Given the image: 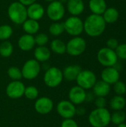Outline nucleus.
<instances>
[{"label": "nucleus", "instance_id": "nucleus-4", "mask_svg": "<svg viewBox=\"0 0 126 127\" xmlns=\"http://www.w3.org/2000/svg\"><path fill=\"white\" fill-rule=\"evenodd\" d=\"M86 47V42L82 37L74 36L66 44V53L72 57H78L85 51Z\"/></svg>", "mask_w": 126, "mask_h": 127}, {"label": "nucleus", "instance_id": "nucleus-34", "mask_svg": "<svg viewBox=\"0 0 126 127\" xmlns=\"http://www.w3.org/2000/svg\"><path fill=\"white\" fill-rule=\"evenodd\" d=\"M114 91L117 95H123L126 93V85L123 81L118 80L114 84Z\"/></svg>", "mask_w": 126, "mask_h": 127}, {"label": "nucleus", "instance_id": "nucleus-20", "mask_svg": "<svg viewBox=\"0 0 126 127\" xmlns=\"http://www.w3.org/2000/svg\"><path fill=\"white\" fill-rule=\"evenodd\" d=\"M92 89L94 95H96L97 97H105L108 95L111 92V85L101 80L97 81Z\"/></svg>", "mask_w": 126, "mask_h": 127}, {"label": "nucleus", "instance_id": "nucleus-13", "mask_svg": "<svg viewBox=\"0 0 126 127\" xmlns=\"http://www.w3.org/2000/svg\"><path fill=\"white\" fill-rule=\"evenodd\" d=\"M53 108L52 100L48 97H42L38 98L34 104V109L36 112L41 115H47L50 113Z\"/></svg>", "mask_w": 126, "mask_h": 127}, {"label": "nucleus", "instance_id": "nucleus-11", "mask_svg": "<svg viewBox=\"0 0 126 127\" xmlns=\"http://www.w3.org/2000/svg\"><path fill=\"white\" fill-rule=\"evenodd\" d=\"M75 105L70 100H62L58 103L56 106V111L58 114L64 119L73 118L76 114Z\"/></svg>", "mask_w": 126, "mask_h": 127}, {"label": "nucleus", "instance_id": "nucleus-3", "mask_svg": "<svg viewBox=\"0 0 126 127\" xmlns=\"http://www.w3.org/2000/svg\"><path fill=\"white\" fill-rule=\"evenodd\" d=\"M7 15L12 22L22 25L27 19V7L18 1L12 2L7 8Z\"/></svg>", "mask_w": 126, "mask_h": 127}, {"label": "nucleus", "instance_id": "nucleus-37", "mask_svg": "<svg viewBox=\"0 0 126 127\" xmlns=\"http://www.w3.org/2000/svg\"><path fill=\"white\" fill-rule=\"evenodd\" d=\"M61 127H79L77 123L73 120V118L70 119H64V121L62 122Z\"/></svg>", "mask_w": 126, "mask_h": 127}, {"label": "nucleus", "instance_id": "nucleus-40", "mask_svg": "<svg viewBox=\"0 0 126 127\" xmlns=\"http://www.w3.org/2000/svg\"><path fill=\"white\" fill-rule=\"evenodd\" d=\"M85 113V109L83 107H78L76 109V114L79 115H82Z\"/></svg>", "mask_w": 126, "mask_h": 127}, {"label": "nucleus", "instance_id": "nucleus-2", "mask_svg": "<svg viewBox=\"0 0 126 127\" xmlns=\"http://www.w3.org/2000/svg\"><path fill=\"white\" fill-rule=\"evenodd\" d=\"M88 122L93 127H106L111 123V113L106 108H97L90 113Z\"/></svg>", "mask_w": 126, "mask_h": 127}, {"label": "nucleus", "instance_id": "nucleus-29", "mask_svg": "<svg viewBox=\"0 0 126 127\" xmlns=\"http://www.w3.org/2000/svg\"><path fill=\"white\" fill-rule=\"evenodd\" d=\"M126 118V113L123 110L115 111L112 115H111V122L114 125H119L124 123Z\"/></svg>", "mask_w": 126, "mask_h": 127}, {"label": "nucleus", "instance_id": "nucleus-10", "mask_svg": "<svg viewBox=\"0 0 126 127\" xmlns=\"http://www.w3.org/2000/svg\"><path fill=\"white\" fill-rule=\"evenodd\" d=\"M77 86L86 89H91L97 82L96 74L91 70H82L79 74L76 80Z\"/></svg>", "mask_w": 126, "mask_h": 127}, {"label": "nucleus", "instance_id": "nucleus-31", "mask_svg": "<svg viewBox=\"0 0 126 127\" xmlns=\"http://www.w3.org/2000/svg\"><path fill=\"white\" fill-rule=\"evenodd\" d=\"M7 75L12 80H20L22 78L21 69L16 66H11L7 70Z\"/></svg>", "mask_w": 126, "mask_h": 127}, {"label": "nucleus", "instance_id": "nucleus-26", "mask_svg": "<svg viewBox=\"0 0 126 127\" xmlns=\"http://www.w3.org/2000/svg\"><path fill=\"white\" fill-rule=\"evenodd\" d=\"M126 105V99L122 95H116L110 101V107L114 111L123 110Z\"/></svg>", "mask_w": 126, "mask_h": 127}, {"label": "nucleus", "instance_id": "nucleus-24", "mask_svg": "<svg viewBox=\"0 0 126 127\" xmlns=\"http://www.w3.org/2000/svg\"><path fill=\"white\" fill-rule=\"evenodd\" d=\"M106 24H113L119 19V12L114 7H107L103 14L102 15Z\"/></svg>", "mask_w": 126, "mask_h": 127}, {"label": "nucleus", "instance_id": "nucleus-19", "mask_svg": "<svg viewBox=\"0 0 126 127\" xmlns=\"http://www.w3.org/2000/svg\"><path fill=\"white\" fill-rule=\"evenodd\" d=\"M82 70V68L79 65H70L65 67L62 71L63 79H65L69 82L74 81L76 80L79 74Z\"/></svg>", "mask_w": 126, "mask_h": 127}, {"label": "nucleus", "instance_id": "nucleus-17", "mask_svg": "<svg viewBox=\"0 0 126 127\" xmlns=\"http://www.w3.org/2000/svg\"><path fill=\"white\" fill-rule=\"evenodd\" d=\"M66 7L68 13L71 16H78L82 14L85 10L83 0H68Z\"/></svg>", "mask_w": 126, "mask_h": 127}, {"label": "nucleus", "instance_id": "nucleus-38", "mask_svg": "<svg viewBox=\"0 0 126 127\" xmlns=\"http://www.w3.org/2000/svg\"><path fill=\"white\" fill-rule=\"evenodd\" d=\"M106 45H107L108 48L115 51V49L119 45V42H118V40L117 39H115V38H110V39H108L107 40Z\"/></svg>", "mask_w": 126, "mask_h": 127}, {"label": "nucleus", "instance_id": "nucleus-1", "mask_svg": "<svg viewBox=\"0 0 126 127\" xmlns=\"http://www.w3.org/2000/svg\"><path fill=\"white\" fill-rule=\"evenodd\" d=\"M83 23L84 31L91 37H97L101 36L106 28V22L102 15L92 13L85 19Z\"/></svg>", "mask_w": 126, "mask_h": 127}, {"label": "nucleus", "instance_id": "nucleus-14", "mask_svg": "<svg viewBox=\"0 0 126 127\" xmlns=\"http://www.w3.org/2000/svg\"><path fill=\"white\" fill-rule=\"evenodd\" d=\"M86 94L87 93L84 89L79 86H76L70 89L68 92V98L74 105H79L85 101Z\"/></svg>", "mask_w": 126, "mask_h": 127}, {"label": "nucleus", "instance_id": "nucleus-33", "mask_svg": "<svg viewBox=\"0 0 126 127\" xmlns=\"http://www.w3.org/2000/svg\"><path fill=\"white\" fill-rule=\"evenodd\" d=\"M34 40L36 45H37L38 46H45V45L48 42L49 38L46 33H41L34 36Z\"/></svg>", "mask_w": 126, "mask_h": 127}, {"label": "nucleus", "instance_id": "nucleus-9", "mask_svg": "<svg viewBox=\"0 0 126 127\" xmlns=\"http://www.w3.org/2000/svg\"><path fill=\"white\" fill-rule=\"evenodd\" d=\"M46 13L48 18L53 22L60 21L65 16V7L64 4L61 3L58 0L50 2L46 9Z\"/></svg>", "mask_w": 126, "mask_h": 127}, {"label": "nucleus", "instance_id": "nucleus-18", "mask_svg": "<svg viewBox=\"0 0 126 127\" xmlns=\"http://www.w3.org/2000/svg\"><path fill=\"white\" fill-rule=\"evenodd\" d=\"M35 40L33 35L25 33L18 40V46L23 51H29L35 47Z\"/></svg>", "mask_w": 126, "mask_h": 127}, {"label": "nucleus", "instance_id": "nucleus-8", "mask_svg": "<svg viewBox=\"0 0 126 127\" xmlns=\"http://www.w3.org/2000/svg\"><path fill=\"white\" fill-rule=\"evenodd\" d=\"M21 71L23 78L31 80L38 77L41 71V66L37 60L35 59H31L25 63Z\"/></svg>", "mask_w": 126, "mask_h": 127}, {"label": "nucleus", "instance_id": "nucleus-42", "mask_svg": "<svg viewBox=\"0 0 126 127\" xmlns=\"http://www.w3.org/2000/svg\"><path fill=\"white\" fill-rule=\"evenodd\" d=\"M117 126H118L117 127H126V124L125 123H123V124H119Z\"/></svg>", "mask_w": 126, "mask_h": 127}, {"label": "nucleus", "instance_id": "nucleus-35", "mask_svg": "<svg viewBox=\"0 0 126 127\" xmlns=\"http://www.w3.org/2000/svg\"><path fill=\"white\" fill-rule=\"evenodd\" d=\"M115 52L118 59L126 60V43L119 44L117 48L115 49Z\"/></svg>", "mask_w": 126, "mask_h": 127}, {"label": "nucleus", "instance_id": "nucleus-16", "mask_svg": "<svg viewBox=\"0 0 126 127\" xmlns=\"http://www.w3.org/2000/svg\"><path fill=\"white\" fill-rule=\"evenodd\" d=\"M45 13V8L41 4L37 2H34L32 4L27 6V13L28 19L39 21L44 16Z\"/></svg>", "mask_w": 126, "mask_h": 127}, {"label": "nucleus", "instance_id": "nucleus-22", "mask_svg": "<svg viewBox=\"0 0 126 127\" xmlns=\"http://www.w3.org/2000/svg\"><path fill=\"white\" fill-rule=\"evenodd\" d=\"M88 6L92 13L97 15H102L107 8L105 0H90Z\"/></svg>", "mask_w": 126, "mask_h": 127}, {"label": "nucleus", "instance_id": "nucleus-12", "mask_svg": "<svg viewBox=\"0 0 126 127\" xmlns=\"http://www.w3.org/2000/svg\"><path fill=\"white\" fill-rule=\"evenodd\" d=\"M25 86L20 80H12L6 87V95L11 99H19L24 95Z\"/></svg>", "mask_w": 126, "mask_h": 127}, {"label": "nucleus", "instance_id": "nucleus-7", "mask_svg": "<svg viewBox=\"0 0 126 127\" xmlns=\"http://www.w3.org/2000/svg\"><path fill=\"white\" fill-rule=\"evenodd\" d=\"M63 80L62 71L57 67H50L44 74V83L49 88L59 86Z\"/></svg>", "mask_w": 126, "mask_h": 127}, {"label": "nucleus", "instance_id": "nucleus-30", "mask_svg": "<svg viewBox=\"0 0 126 127\" xmlns=\"http://www.w3.org/2000/svg\"><path fill=\"white\" fill-rule=\"evenodd\" d=\"M13 34V28L9 25H0V40L6 41L11 37Z\"/></svg>", "mask_w": 126, "mask_h": 127}, {"label": "nucleus", "instance_id": "nucleus-15", "mask_svg": "<svg viewBox=\"0 0 126 127\" xmlns=\"http://www.w3.org/2000/svg\"><path fill=\"white\" fill-rule=\"evenodd\" d=\"M120 72L114 66L105 67L101 73L102 80L108 83L109 85H114L115 83L120 80Z\"/></svg>", "mask_w": 126, "mask_h": 127}, {"label": "nucleus", "instance_id": "nucleus-43", "mask_svg": "<svg viewBox=\"0 0 126 127\" xmlns=\"http://www.w3.org/2000/svg\"><path fill=\"white\" fill-rule=\"evenodd\" d=\"M58 1H59L61 3H62V4H65V3H67V1H68V0H58Z\"/></svg>", "mask_w": 126, "mask_h": 127}, {"label": "nucleus", "instance_id": "nucleus-39", "mask_svg": "<svg viewBox=\"0 0 126 127\" xmlns=\"http://www.w3.org/2000/svg\"><path fill=\"white\" fill-rule=\"evenodd\" d=\"M36 0H19V1L20 2V3H22L23 5H25V6H29V5H30V4H32L33 3H34V2H36Z\"/></svg>", "mask_w": 126, "mask_h": 127}, {"label": "nucleus", "instance_id": "nucleus-28", "mask_svg": "<svg viewBox=\"0 0 126 127\" xmlns=\"http://www.w3.org/2000/svg\"><path fill=\"white\" fill-rule=\"evenodd\" d=\"M65 31L64 22H53L49 27V32L52 36H59Z\"/></svg>", "mask_w": 126, "mask_h": 127}, {"label": "nucleus", "instance_id": "nucleus-36", "mask_svg": "<svg viewBox=\"0 0 126 127\" xmlns=\"http://www.w3.org/2000/svg\"><path fill=\"white\" fill-rule=\"evenodd\" d=\"M94 103L97 108H105L107 102L104 97H97L94 100Z\"/></svg>", "mask_w": 126, "mask_h": 127}, {"label": "nucleus", "instance_id": "nucleus-6", "mask_svg": "<svg viewBox=\"0 0 126 127\" xmlns=\"http://www.w3.org/2000/svg\"><path fill=\"white\" fill-rule=\"evenodd\" d=\"M97 57L98 62L105 68L114 66L118 61V57L115 51L108 47L100 48Z\"/></svg>", "mask_w": 126, "mask_h": 127}, {"label": "nucleus", "instance_id": "nucleus-41", "mask_svg": "<svg viewBox=\"0 0 126 127\" xmlns=\"http://www.w3.org/2000/svg\"><path fill=\"white\" fill-rule=\"evenodd\" d=\"M94 99V97H93V95H91V94H86V99H85V100H88V101H91V100H92Z\"/></svg>", "mask_w": 126, "mask_h": 127}, {"label": "nucleus", "instance_id": "nucleus-23", "mask_svg": "<svg viewBox=\"0 0 126 127\" xmlns=\"http://www.w3.org/2000/svg\"><path fill=\"white\" fill-rule=\"evenodd\" d=\"M22 29L27 34L34 35L36 34L40 28L39 22L31 19H27L22 24Z\"/></svg>", "mask_w": 126, "mask_h": 127}, {"label": "nucleus", "instance_id": "nucleus-32", "mask_svg": "<svg viewBox=\"0 0 126 127\" xmlns=\"http://www.w3.org/2000/svg\"><path fill=\"white\" fill-rule=\"evenodd\" d=\"M24 95L28 100H35L39 96V91L35 86H29L27 87H25Z\"/></svg>", "mask_w": 126, "mask_h": 127}, {"label": "nucleus", "instance_id": "nucleus-5", "mask_svg": "<svg viewBox=\"0 0 126 127\" xmlns=\"http://www.w3.org/2000/svg\"><path fill=\"white\" fill-rule=\"evenodd\" d=\"M65 31L71 36H78L84 31V23L78 16H71L64 22Z\"/></svg>", "mask_w": 126, "mask_h": 127}, {"label": "nucleus", "instance_id": "nucleus-21", "mask_svg": "<svg viewBox=\"0 0 126 127\" xmlns=\"http://www.w3.org/2000/svg\"><path fill=\"white\" fill-rule=\"evenodd\" d=\"M33 56L39 63H45L50 58L51 52L46 46H38L34 49Z\"/></svg>", "mask_w": 126, "mask_h": 127}, {"label": "nucleus", "instance_id": "nucleus-44", "mask_svg": "<svg viewBox=\"0 0 126 127\" xmlns=\"http://www.w3.org/2000/svg\"><path fill=\"white\" fill-rule=\"evenodd\" d=\"M44 1H48V2H51V1H55V0H44Z\"/></svg>", "mask_w": 126, "mask_h": 127}, {"label": "nucleus", "instance_id": "nucleus-27", "mask_svg": "<svg viewBox=\"0 0 126 127\" xmlns=\"http://www.w3.org/2000/svg\"><path fill=\"white\" fill-rule=\"evenodd\" d=\"M13 52V46L10 42L6 40L0 44V55L2 57H9L12 55Z\"/></svg>", "mask_w": 126, "mask_h": 127}, {"label": "nucleus", "instance_id": "nucleus-25", "mask_svg": "<svg viewBox=\"0 0 126 127\" xmlns=\"http://www.w3.org/2000/svg\"><path fill=\"white\" fill-rule=\"evenodd\" d=\"M50 50L56 54L62 55L66 53V44L59 39H54L50 45Z\"/></svg>", "mask_w": 126, "mask_h": 127}]
</instances>
